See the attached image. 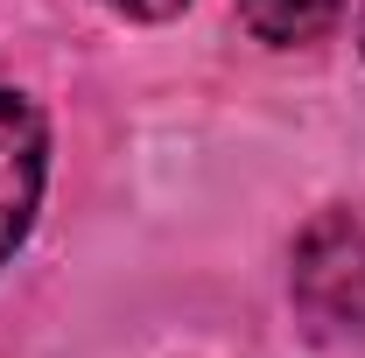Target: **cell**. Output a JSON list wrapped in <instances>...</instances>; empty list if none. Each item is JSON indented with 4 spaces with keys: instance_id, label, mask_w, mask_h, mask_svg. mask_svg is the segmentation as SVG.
I'll use <instances>...</instances> for the list:
<instances>
[{
    "instance_id": "cell-1",
    "label": "cell",
    "mask_w": 365,
    "mask_h": 358,
    "mask_svg": "<svg viewBox=\"0 0 365 358\" xmlns=\"http://www.w3.org/2000/svg\"><path fill=\"white\" fill-rule=\"evenodd\" d=\"M295 310L317 337H359L365 330V218L323 211L295 239Z\"/></svg>"
},
{
    "instance_id": "cell-2",
    "label": "cell",
    "mask_w": 365,
    "mask_h": 358,
    "mask_svg": "<svg viewBox=\"0 0 365 358\" xmlns=\"http://www.w3.org/2000/svg\"><path fill=\"white\" fill-rule=\"evenodd\" d=\"M49 183V120L29 91L0 85V267L21 253Z\"/></svg>"
},
{
    "instance_id": "cell-3",
    "label": "cell",
    "mask_w": 365,
    "mask_h": 358,
    "mask_svg": "<svg viewBox=\"0 0 365 358\" xmlns=\"http://www.w3.org/2000/svg\"><path fill=\"white\" fill-rule=\"evenodd\" d=\"M344 0H239V21L274 49H295V43H317L323 29L337 21Z\"/></svg>"
},
{
    "instance_id": "cell-4",
    "label": "cell",
    "mask_w": 365,
    "mask_h": 358,
    "mask_svg": "<svg viewBox=\"0 0 365 358\" xmlns=\"http://www.w3.org/2000/svg\"><path fill=\"white\" fill-rule=\"evenodd\" d=\"M98 7H113V14H127V21H169L190 0H98Z\"/></svg>"
}]
</instances>
